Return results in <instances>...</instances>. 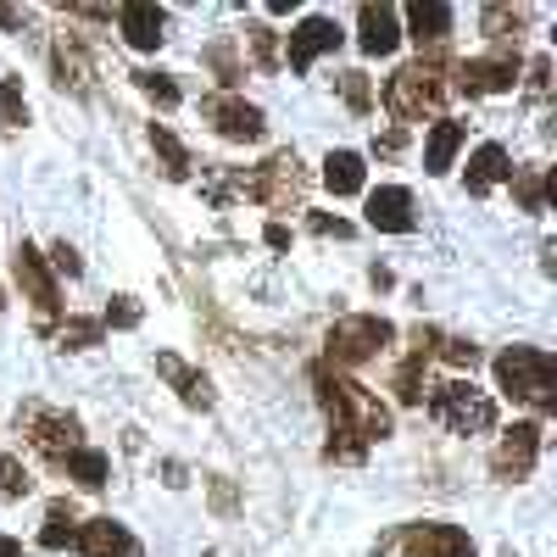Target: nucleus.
I'll use <instances>...</instances> for the list:
<instances>
[{
    "instance_id": "obj_29",
    "label": "nucleus",
    "mask_w": 557,
    "mask_h": 557,
    "mask_svg": "<svg viewBox=\"0 0 557 557\" xmlns=\"http://www.w3.org/2000/svg\"><path fill=\"white\" fill-rule=\"evenodd\" d=\"M524 23H530L524 7H485V12H480V28H485L491 39H519Z\"/></svg>"
},
{
    "instance_id": "obj_36",
    "label": "nucleus",
    "mask_w": 557,
    "mask_h": 557,
    "mask_svg": "<svg viewBox=\"0 0 557 557\" xmlns=\"http://www.w3.org/2000/svg\"><path fill=\"white\" fill-rule=\"evenodd\" d=\"M134 323H139V301L134 296H117L107 307V318H101V330H134Z\"/></svg>"
},
{
    "instance_id": "obj_43",
    "label": "nucleus",
    "mask_w": 557,
    "mask_h": 557,
    "mask_svg": "<svg viewBox=\"0 0 557 557\" xmlns=\"http://www.w3.org/2000/svg\"><path fill=\"white\" fill-rule=\"evenodd\" d=\"M401 139H407V134H401V128H391L385 139H374V151H380V157H396V151H401Z\"/></svg>"
},
{
    "instance_id": "obj_10",
    "label": "nucleus",
    "mask_w": 557,
    "mask_h": 557,
    "mask_svg": "<svg viewBox=\"0 0 557 557\" xmlns=\"http://www.w3.org/2000/svg\"><path fill=\"white\" fill-rule=\"evenodd\" d=\"M535 457H541V424H513L502 435L496 457H491V474L502 485H519V480L535 474Z\"/></svg>"
},
{
    "instance_id": "obj_27",
    "label": "nucleus",
    "mask_w": 557,
    "mask_h": 557,
    "mask_svg": "<svg viewBox=\"0 0 557 557\" xmlns=\"http://www.w3.org/2000/svg\"><path fill=\"white\" fill-rule=\"evenodd\" d=\"M151 151L162 157V168H168V178H190V151L173 139V128L168 123H151Z\"/></svg>"
},
{
    "instance_id": "obj_41",
    "label": "nucleus",
    "mask_w": 557,
    "mask_h": 557,
    "mask_svg": "<svg viewBox=\"0 0 557 557\" xmlns=\"http://www.w3.org/2000/svg\"><path fill=\"white\" fill-rule=\"evenodd\" d=\"M235 485H228V480H212V507H218V513H235Z\"/></svg>"
},
{
    "instance_id": "obj_14",
    "label": "nucleus",
    "mask_w": 557,
    "mask_h": 557,
    "mask_svg": "<svg viewBox=\"0 0 557 557\" xmlns=\"http://www.w3.org/2000/svg\"><path fill=\"white\" fill-rule=\"evenodd\" d=\"M78 546H84V557H146V546H139L117 519H89V524H78Z\"/></svg>"
},
{
    "instance_id": "obj_21",
    "label": "nucleus",
    "mask_w": 557,
    "mask_h": 557,
    "mask_svg": "<svg viewBox=\"0 0 557 557\" xmlns=\"http://www.w3.org/2000/svg\"><path fill=\"white\" fill-rule=\"evenodd\" d=\"M507 178H513V162H507L502 146H480L469 157V196H485V190H496V184H507Z\"/></svg>"
},
{
    "instance_id": "obj_19",
    "label": "nucleus",
    "mask_w": 557,
    "mask_h": 557,
    "mask_svg": "<svg viewBox=\"0 0 557 557\" xmlns=\"http://www.w3.org/2000/svg\"><path fill=\"white\" fill-rule=\"evenodd\" d=\"M117 28H123V39L134 45V51H157V45L168 39V12L162 7H123Z\"/></svg>"
},
{
    "instance_id": "obj_5",
    "label": "nucleus",
    "mask_w": 557,
    "mask_h": 557,
    "mask_svg": "<svg viewBox=\"0 0 557 557\" xmlns=\"http://www.w3.org/2000/svg\"><path fill=\"white\" fill-rule=\"evenodd\" d=\"M17 424H23L28 446H34L39 457H51V462H62L67 451H78V446H84V424H78L73 412H62V407H45V401H23Z\"/></svg>"
},
{
    "instance_id": "obj_23",
    "label": "nucleus",
    "mask_w": 557,
    "mask_h": 557,
    "mask_svg": "<svg viewBox=\"0 0 557 557\" xmlns=\"http://www.w3.org/2000/svg\"><path fill=\"white\" fill-rule=\"evenodd\" d=\"M323 184H330L335 196H362L368 184V168L357 151H330V162H323Z\"/></svg>"
},
{
    "instance_id": "obj_17",
    "label": "nucleus",
    "mask_w": 557,
    "mask_h": 557,
    "mask_svg": "<svg viewBox=\"0 0 557 557\" xmlns=\"http://www.w3.org/2000/svg\"><path fill=\"white\" fill-rule=\"evenodd\" d=\"M51 62H57V84L62 89H89V78H96V67H89V51H84V34H57V45H51Z\"/></svg>"
},
{
    "instance_id": "obj_20",
    "label": "nucleus",
    "mask_w": 557,
    "mask_h": 557,
    "mask_svg": "<svg viewBox=\"0 0 557 557\" xmlns=\"http://www.w3.org/2000/svg\"><path fill=\"white\" fill-rule=\"evenodd\" d=\"M407 28H412L418 45H441L451 34V7H446V0H412V7H407Z\"/></svg>"
},
{
    "instance_id": "obj_30",
    "label": "nucleus",
    "mask_w": 557,
    "mask_h": 557,
    "mask_svg": "<svg viewBox=\"0 0 557 557\" xmlns=\"http://www.w3.org/2000/svg\"><path fill=\"white\" fill-rule=\"evenodd\" d=\"M28 123V101L17 78H0V128H23Z\"/></svg>"
},
{
    "instance_id": "obj_18",
    "label": "nucleus",
    "mask_w": 557,
    "mask_h": 557,
    "mask_svg": "<svg viewBox=\"0 0 557 557\" xmlns=\"http://www.w3.org/2000/svg\"><path fill=\"white\" fill-rule=\"evenodd\" d=\"M157 374L178 391V401H184V407H201V412L212 407V380H207V374H196V368L184 362V357L162 351V357H157Z\"/></svg>"
},
{
    "instance_id": "obj_22",
    "label": "nucleus",
    "mask_w": 557,
    "mask_h": 557,
    "mask_svg": "<svg viewBox=\"0 0 557 557\" xmlns=\"http://www.w3.org/2000/svg\"><path fill=\"white\" fill-rule=\"evenodd\" d=\"M57 469H67V480H78L84 491H101L107 480H112V457L107 451H96V446H78V451H67Z\"/></svg>"
},
{
    "instance_id": "obj_13",
    "label": "nucleus",
    "mask_w": 557,
    "mask_h": 557,
    "mask_svg": "<svg viewBox=\"0 0 557 557\" xmlns=\"http://www.w3.org/2000/svg\"><path fill=\"white\" fill-rule=\"evenodd\" d=\"M323 51H341V23H335V17H307V23L290 34V67L307 73Z\"/></svg>"
},
{
    "instance_id": "obj_15",
    "label": "nucleus",
    "mask_w": 557,
    "mask_h": 557,
    "mask_svg": "<svg viewBox=\"0 0 557 557\" xmlns=\"http://www.w3.org/2000/svg\"><path fill=\"white\" fill-rule=\"evenodd\" d=\"M357 45L368 57H391L401 45V23L396 7H357Z\"/></svg>"
},
{
    "instance_id": "obj_8",
    "label": "nucleus",
    "mask_w": 557,
    "mask_h": 557,
    "mask_svg": "<svg viewBox=\"0 0 557 557\" xmlns=\"http://www.w3.org/2000/svg\"><path fill=\"white\" fill-rule=\"evenodd\" d=\"M430 412L441 418L446 430H457V435H485V430L496 424V401H491L485 391H474V385H462V380L435 385Z\"/></svg>"
},
{
    "instance_id": "obj_1",
    "label": "nucleus",
    "mask_w": 557,
    "mask_h": 557,
    "mask_svg": "<svg viewBox=\"0 0 557 557\" xmlns=\"http://www.w3.org/2000/svg\"><path fill=\"white\" fill-rule=\"evenodd\" d=\"M312 391H318L323 412H330V446H323V457H330V462H362L368 446L391 435V407L368 385L335 374L330 362L312 368Z\"/></svg>"
},
{
    "instance_id": "obj_38",
    "label": "nucleus",
    "mask_w": 557,
    "mask_h": 557,
    "mask_svg": "<svg viewBox=\"0 0 557 557\" xmlns=\"http://www.w3.org/2000/svg\"><path fill=\"white\" fill-rule=\"evenodd\" d=\"M524 73H530V78H524L530 101H546V89H552V57H535V62H530Z\"/></svg>"
},
{
    "instance_id": "obj_40",
    "label": "nucleus",
    "mask_w": 557,
    "mask_h": 557,
    "mask_svg": "<svg viewBox=\"0 0 557 557\" xmlns=\"http://www.w3.org/2000/svg\"><path fill=\"white\" fill-rule=\"evenodd\" d=\"M51 268H57V273H67V278H78V273H84V262H78V251H73L67 240H62V246H51Z\"/></svg>"
},
{
    "instance_id": "obj_32",
    "label": "nucleus",
    "mask_w": 557,
    "mask_h": 557,
    "mask_svg": "<svg viewBox=\"0 0 557 557\" xmlns=\"http://www.w3.org/2000/svg\"><path fill=\"white\" fill-rule=\"evenodd\" d=\"M107 330H101V318H67L62 323V346L67 351H78V346H96Z\"/></svg>"
},
{
    "instance_id": "obj_12",
    "label": "nucleus",
    "mask_w": 557,
    "mask_h": 557,
    "mask_svg": "<svg viewBox=\"0 0 557 557\" xmlns=\"http://www.w3.org/2000/svg\"><path fill=\"white\" fill-rule=\"evenodd\" d=\"M207 123L223 134V139H235V146H251V139H262V112L251 107V101H240V96H207Z\"/></svg>"
},
{
    "instance_id": "obj_39",
    "label": "nucleus",
    "mask_w": 557,
    "mask_h": 557,
    "mask_svg": "<svg viewBox=\"0 0 557 557\" xmlns=\"http://www.w3.org/2000/svg\"><path fill=\"white\" fill-rule=\"evenodd\" d=\"M207 62L218 67V78H223V84H240V62H235V51H228V45H212Z\"/></svg>"
},
{
    "instance_id": "obj_26",
    "label": "nucleus",
    "mask_w": 557,
    "mask_h": 557,
    "mask_svg": "<svg viewBox=\"0 0 557 557\" xmlns=\"http://www.w3.org/2000/svg\"><path fill=\"white\" fill-rule=\"evenodd\" d=\"M424 362H430V351L412 341V357L396 368V401H401V407H418V401H424Z\"/></svg>"
},
{
    "instance_id": "obj_7",
    "label": "nucleus",
    "mask_w": 557,
    "mask_h": 557,
    "mask_svg": "<svg viewBox=\"0 0 557 557\" xmlns=\"http://www.w3.org/2000/svg\"><path fill=\"white\" fill-rule=\"evenodd\" d=\"M12 273H17V285H23V301L34 307V330L51 335L57 318H62V290H57L51 262H45L34 246H17V251H12Z\"/></svg>"
},
{
    "instance_id": "obj_33",
    "label": "nucleus",
    "mask_w": 557,
    "mask_h": 557,
    "mask_svg": "<svg viewBox=\"0 0 557 557\" xmlns=\"http://www.w3.org/2000/svg\"><path fill=\"white\" fill-rule=\"evenodd\" d=\"M341 96H346V107L351 112H368V107H374V89H368V73H341Z\"/></svg>"
},
{
    "instance_id": "obj_46",
    "label": "nucleus",
    "mask_w": 557,
    "mask_h": 557,
    "mask_svg": "<svg viewBox=\"0 0 557 557\" xmlns=\"http://www.w3.org/2000/svg\"><path fill=\"white\" fill-rule=\"evenodd\" d=\"M0 307H7V296H0Z\"/></svg>"
},
{
    "instance_id": "obj_44",
    "label": "nucleus",
    "mask_w": 557,
    "mask_h": 557,
    "mask_svg": "<svg viewBox=\"0 0 557 557\" xmlns=\"http://www.w3.org/2000/svg\"><path fill=\"white\" fill-rule=\"evenodd\" d=\"M0 28H23V12H12V7H0Z\"/></svg>"
},
{
    "instance_id": "obj_28",
    "label": "nucleus",
    "mask_w": 557,
    "mask_h": 557,
    "mask_svg": "<svg viewBox=\"0 0 557 557\" xmlns=\"http://www.w3.org/2000/svg\"><path fill=\"white\" fill-rule=\"evenodd\" d=\"M513 190H519V207L524 212H541L546 196H557V178H541L535 168H513Z\"/></svg>"
},
{
    "instance_id": "obj_6",
    "label": "nucleus",
    "mask_w": 557,
    "mask_h": 557,
    "mask_svg": "<svg viewBox=\"0 0 557 557\" xmlns=\"http://www.w3.org/2000/svg\"><path fill=\"white\" fill-rule=\"evenodd\" d=\"M374 557H474V541L457 524H396Z\"/></svg>"
},
{
    "instance_id": "obj_4",
    "label": "nucleus",
    "mask_w": 557,
    "mask_h": 557,
    "mask_svg": "<svg viewBox=\"0 0 557 557\" xmlns=\"http://www.w3.org/2000/svg\"><path fill=\"white\" fill-rule=\"evenodd\" d=\"M441 96H446V84H441V57H430V62L418 57V62L396 67L391 84H385V107H391V117H401V123H418L424 112H435Z\"/></svg>"
},
{
    "instance_id": "obj_3",
    "label": "nucleus",
    "mask_w": 557,
    "mask_h": 557,
    "mask_svg": "<svg viewBox=\"0 0 557 557\" xmlns=\"http://www.w3.org/2000/svg\"><path fill=\"white\" fill-rule=\"evenodd\" d=\"M391 341H396V323L391 318L357 312V318H341L335 330L323 335V362H330V368H362V362H374Z\"/></svg>"
},
{
    "instance_id": "obj_31",
    "label": "nucleus",
    "mask_w": 557,
    "mask_h": 557,
    "mask_svg": "<svg viewBox=\"0 0 557 557\" xmlns=\"http://www.w3.org/2000/svg\"><path fill=\"white\" fill-rule=\"evenodd\" d=\"M34 491L28 469H23V457H0V502H23Z\"/></svg>"
},
{
    "instance_id": "obj_2",
    "label": "nucleus",
    "mask_w": 557,
    "mask_h": 557,
    "mask_svg": "<svg viewBox=\"0 0 557 557\" xmlns=\"http://www.w3.org/2000/svg\"><path fill=\"white\" fill-rule=\"evenodd\" d=\"M496 385L535 407V412H557V357L541 351V346H513L496 357Z\"/></svg>"
},
{
    "instance_id": "obj_37",
    "label": "nucleus",
    "mask_w": 557,
    "mask_h": 557,
    "mask_svg": "<svg viewBox=\"0 0 557 557\" xmlns=\"http://www.w3.org/2000/svg\"><path fill=\"white\" fill-rule=\"evenodd\" d=\"M246 39H251V57H257V67H262V73H273V67H278V45H273V28H251Z\"/></svg>"
},
{
    "instance_id": "obj_16",
    "label": "nucleus",
    "mask_w": 557,
    "mask_h": 557,
    "mask_svg": "<svg viewBox=\"0 0 557 557\" xmlns=\"http://www.w3.org/2000/svg\"><path fill=\"white\" fill-rule=\"evenodd\" d=\"M368 223L385 228V235H412L418 218H412V196L401 190V184H385V190L368 196Z\"/></svg>"
},
{
    "instance_id": "obj_9",
    "label": "nucleus",
    "mask_w": 557,
    "mask_h": 557,
    "mask_svg": "<svg viewBox=\"0 0 557 557\" xmlns=\"http://www.w3.org/2000/svg\"><path fill=\"white\" fill-rule=\"evenodd\" d=\"M246 196L262 201V207H273V212H290V207H301V196H307V168L296 162V151H273V157L246 178Z\"/></svg>"
},
{
    "instance_id": "obj_25",
    "label": "nucleus",
    "mask_w": 557,
    "mask_h": 557,
    "mask_svg": "<svg viewBox=\"0 0 557 557\" xmlns=\"http://www.w3.org/2000/svg\"><path fill=\"white\" fill-rule=\"evenodd\" d=\"M39 546H45V552L78 546V513H73V502H51V513H45V530H39Z\"/></svg>"
},
{
    "instance_id": "obj_11",
    "label": "nucleus",
    "mask_w": 557,
    "mask_h": 557,
    "mask_svg": "<svg viewBox=\"0 0 557 557\" xmlns=\"http://www.w3.org/2000/svg\"><path fill=\"white\" fill-rule=\"evenodd\" d=\"M513 84H519V51L457 62V89L462 96H496V89H513Z\"/></svg>"
},
{
    "instance_id": "obj_42",
    "label": "nucleus",
    "mask_w": 557,
    "mask_h": 557,
    "mask_svg": "<svg viewBox=\"0 0 557 557\" xmlns=\"http://www.w3.org/2000/svg\"><path fill=\"white\" fill-rule=\"evenodd\" d=\"M262 240H268L273 251H285V246H290V228H285V223H268V228H262Z\"/></svg>"
},
{
    "instance_id": "obj_34",
    "label": "nucleus",
    "mask_w": 557,
    "mask_h": 557,
    "mask_svg": "<svg viewBox=\"0 0 557 557\" xmlns=\"http://www.w3.org/2000/svg\"><path fill=\"white\" fill-rule=\"evenodd\" d=\"M134 84L146 89V96H151L157 107H178V84H173L168 73H134Z\"/></svg>"
},
{
    "instance_id": "obj_24",
    "label": "nucleus",
    "mask_w": 557,
    "mask_h": 557,
    "mask_svg": "<svg viewBox=\"0 0 557 557\" xmlns=\"http://www.w3.org/2000/svg\"><path fill=\"white\" fill-rule=\"evenodd\" d=\"M457 151H462V123L441 117V123L430 128V146H424V173H446Z\"/></svg>"
},
{
    "instance_id": "obj_35",
    "label": "nucleus",
    "mask_w": 557,
    "mask_h": 557,
    "mask_svg": "<svg viewBox=\"0 0 557 557\" xmlns=\"http://www.w3.org/2000/svg\"><path fill=\"white\" fill-rule=\"evenodd\" d=\"M307 228H312L318 240H351V235H357V228H351L346 218H330V212H312V218H307Z\"/></svg>"
},
{
    "instance_id": "obj_45",
    "label": "nucleus",
    "mask_w": 557,
    "mask_h": 557,
    "mask_svg": "<svg viewBox=\"0 0 557 557\" xmlns=\"http://www.w3.org/2000/svg\"><path fill=\"white\" fill-rule=\"evenodd\" d=\"M0 557H23V546H17L12 535H0Z\"/></svg>"
}]
</instances>
